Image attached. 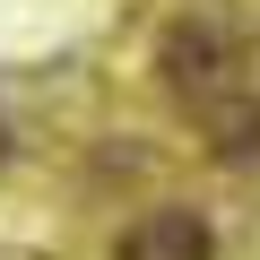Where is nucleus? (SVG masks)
I'll list each match as a JSON object with an SVG mask.
<instances>
[{"label": "nucleus", "mask_w": 260, "mask_h": 260, "mask_svg": "<svg viewBox=\"0 0 260 260\" xmlns=\"http://www.w3.org/2000/svg\"><path fill=\"white\" fill-rule=\"evenodd\" d=\"M208 251H217V234H208L200 208H148L139 225L121 234L113 260H208Z\"/></svg>", "instance_id": "2"}, {"label": "nucleus", "mask_w": 260, "mask_h": 260, "mask_svg": "<svg viewBox=\"0 0 260 260\" xmlns=\"http://www.w3.org/2000/svg\"><path fill=\"white\" fill-rule=\"evenodd\" d=\"M234 70H243V35H234L225 18H182V26L165 35V78H174L191 104H217V95L234 87Z\"/></svg>", "instance_id": "1"}]
</instances>
